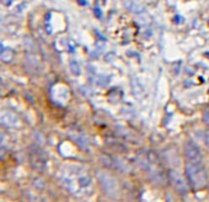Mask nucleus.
<instances>
[{
  "label": "nucleus",
  "mask_w": 209,
  "mask_h": 202,
  "mask_svg": "<svg viewBox=\"0 0 209 202\" xmlns=\"http://www.w3.org/2000/svg\"><path fill=\"white\" fill-rule=\"evenodd\" d=\"M183 152L187 162H202L203 156H202V151L197 143H194L192 141H187L185 143Z\"/></svg>",
  "instance_id": "nucleus-3"
},
{
  "label": "nucleus",
  "mask_w": 209,
  "mask_h": 202,
  "mask_svg": "<svg viewBox=\"0 0 209 202\" xmlns=\"http://www.w3.org/2000/svg\"><path fill=\"white\" fill-rule=\"evenodd\" d=\"M208 23H209V20H208Z\"/></svg>",
  "instance_id": "nucleus-14"
},
{
  "label": "nucleus",
  "mask_w": 209,
  "mask_h": 202,
  "mask_svg": "<svg viewBox=\"0 0 209 202\" xmlns=\"http://www.w3.org/2000/svg\"><path fill=\"white\" fill-rule=\"evenodd\" d=\"M69 69H70V72L74 76H79L81 74V69H80V64L75 59H72L69 61Z\"/></svg>",
  "instance_id": "nucleus-7"
},
{
  "label": "nucleus",
  "mask_w": 209,
  "mask_h": 202,
  "mask_svg": "<svg viewBox=\"0 0 209 202\" xmlns=\"http://www.w3.org/2000/svg\"><path fill=\"white\" fill-rule=\"evenodd\" d=\"M78 1H79V4H81V5H85V4H86L85 0H78Z\"/></svg>",
  "instance_id": "nucleus-13"
},
{
  "label": "nucleus",
  "mask_w": 209,
  "mask_h": 202,
  "mask_svg": "<svg viewBox=\"0 0 209 202\" xmlns=\"http://www.w3.org/2000/svg\"><path fill=\"white\" fill-rule=\"evenodd\" d=\"M1 1V4H4V5H10L11 4V0H0Z\"/></svg>",
  "instance_id": "nucleus-12"
},
{
  "label": "nucleus",
  "mask_w": 209,
  "mask_h": 202,
  "mask_svg": "<svg viewBox=\"0 0 209 202\" xmlns=\"http://www.w3.org/2000/svg\"><path fill=\"white\" fill-rule=\"evenodd\" d=\"M203 121L207 126H209V110H205L203 114Z\"/></svg>",
  "instance_id": "nucleus-10"
},
{
  "label": "nucleus",
  "mask_w": 209,
  "mask_h": 202,
  "mask_svg": "<svg viewBox=\"0 0 209 202\" xmlns=\"http://www.w3.org/2000/svg\"><path fill=\"white\" fill-rule=\"evenodd\" d=\"M95 13H96V16L99 17V18L102 17V12H101V10H100L99 8H96V9H95Z\"/></svg>",
  "instance_id": "nucleus-11"
},
{
  "label": "nucleus",
  "mask_w": 209,
  "mask_h": 202,
  "mask_svg": "<svg viewBox=\"0 0 209 202\" xmlns=\"http://www.w3.org/2000/svg\"><path fill=\"white\" fill-rule=\"evenodd\" d=\"M123 4L130 12L135 13V15H143L145 12V6L137 0H123Z\"/></svg>",
  "instance_id": "nucleus-5"
},
{
  "label": "nucleus",
  "mask_w": 209,
  "mask_h": 202,
  "mask_svg": "<svg viewBox=\"0 0 209 202\" xmlns=\"http://www.w3.org/2000/svg\"><path fill=\"white\" fill-rule=\"evenodd\" d=\"M187 181L194 190L204 189L208 184L207 170L202 162H187L185 165Z\"/></svg>",
  "instance_id": "nucleus-1"
},
{
  "label": "nucleus",
  "mask_w": 209,
  "mask_h": 202,
  "mask_svg": "<svg viewBox=\"0 0 209 202\" xmlns=\"http://www.w3.org/2000/svg\"><path fill=\"white\" fill-rule=\"evenodd\" d=\"M24 45L26 48V53H31V52H36V44H34V40L29 37V36H26L24 38Z\"/></svg>",
  "instance_id": "nucleus-6"
},
{
  "label": "nucleus",
  "mask_w": 209,
  "mask_h": 202,
  "mask_svg": "<svg viewBox=\"0 0 209 202\" xmlns=\"http://www.w3.org/2000/svg\"><path fill=\"white\" fill-rule=\"evenodd\" d=\"M169 178H170V181L172 184V186L175 187V189L181 192V193H186L188 191V184L186 183V180L183 179V176L181 175L178 172H175L172 170L170 174H169Z\"/></svg>",
  "instance_id": "nucleus-4"
},
{
  "label": "nucleus",
  "mask_w": 209,
  "mask_h": 202,
  "mask_svg": "<svg viewBox=\"0 0 209 202\" xmlns=\"http://www.w3.org/2000/svg\"><path fill=\"white\" fill-rule=\"evenodd\" d=\"M97 179L100 181V185L102 187L103 192L111 198H117L118 193H120V186H118L117 179L110 174L108 172L99 170L97 172Z\"/></svg>",
  "instance_id": "nucleus-2"
},
{
  "label": "nucleus",
  "mask_w": 209,
  "mask_h": 202,
  "mask_svg": "<svg viewBox=\"0 0 209 202\" xmlns=\"http://www.w3.org/2000/svg\"><path fill=\"white\" fill-rule=\"evenodd\" d=\"M202 136H203V142H204L207 146H209V132H208V131H204L203 134H202Z\"/></svg>",
  "instance_id": "nucleus-9"
},
{
  "label": "nucleus",
  "mask_w": 209,
  "mask_h": 202,
  "mask_svg": "<svg viewBox=\"0 0 209 202\" xmlns=\"http://www.w3.org/2000/svg\"><path fill=\"white\" fill-rule=\"evenodd\" d=\"M12 58H14V54H12V52H11L10 49H6V50H4V52L1 53V59H3L4 62L11 61Z\"/></svg>",
  "instance_id": "nucleus-8"
}]
</instances>
